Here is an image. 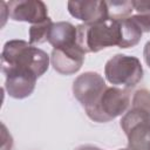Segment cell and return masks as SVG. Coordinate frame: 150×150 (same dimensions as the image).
<instances>
[{
    "label": "cell",
    "mask_w": 150,
    "mask_h": 150,
    "mask_svg": "<svg viewBox=\"0 0 150 150\" xmlns=\"http://www.w3.org/2000/svg\"><path fill=\"white\" fill-rule=\"evenodd\" d=\"M86 53L79 47L53 49L50 55V62L53 68L62 75H73L77 73L83 62Z\"/></svg>",
    "instance_id": "9c48e42d"
},
{
    "label": "cell",
    "mask_w": 150,
    "mask_h": 150,
    "mask_svg": "<svg viewBox=\"0 0 150 150\" xmlns=\"http://www.w3.org/2000/svg\"><path fill=\"white\" fill-rule=\"evenodd\" d=\"M52 19L45 21L42 23L32 25L29 28V43L30 45H40L47 41V34L52 26Z\"/></svg>",
    "instance_id": "5bb4252c"
},
{
    "label": "cell",
    "mask_w": 150,
    "mask_h": 150,
    "mask_svg": "<svg viewBox=\"0 0 150 150\" xmlns=\"http://www.w3.org/2000/svg\"><path fill=\"white\" fill-rule=\"evenodd\" d=\"M76 150H101V149L97 146H94V145H81Z\"/></svg>",
    "instance_id": "e0dca14e"
},
{
    "label": "cell",
    "mask_w": 150,
    "mask_h": 150,
    "mask_svg": "<svg viewBox=\"0 0 150 150\" xmlns=\"http://www.w3.org/2000/svg\"><path fill=\"white\" fill-rule=\"evenodd\" d=\"M77 46L87 53H97L107 47L122 45L121 20L108 19L96 23H82L76 26Z\"/></svg>",
    "instance_id": "3957f363"
},
{
    "label": "cell",
    "mask_w": 150,
    "mask_h": 150,
    "mask_svg": "<svg viewBox=\"0 0 150 150\" xmlns=\"http://www.w3.org/2000/svg\"><path fill=\"white\" fill-rule=\"evenodd\" d=\"M8 16L14 21H25L32 25L50 20L47 6L40 0H15L7 2Z\"/></svg>",
    "instance_id": "52a82bcc"
},
{
    "label": "cell",
    "mask_w": 150,
    "mask_h": 150,
    "mask_svg": "<svg viewBox=\"0 0 150 150\" xmlns=\"http://www.w3.org/2000/svg\"><path fill=\"white\" fill-rule=\"evenodd\" d=\"M48 54L23 40H9L1 52V70L5 75L39 79L49 68Z\"/></svg>",
    "instance_id": "6da1fadb"
},
{
    "label": "cell",
    "mask_w": 150,
    "mask_h": 150,
    "mask_svg": "<svg viewBox=\"0 0 150 150\" xmlns=\"http://www.w3.org/2000/svg\"><path fill=\"white\" fill-rule=\"evenodd\" d=\"M143 56H144V61L145 63L149 66L150 68V41H148L144 46V49H143Z\"/></svg>",
    "instance_id": "2e32d148"
},
{
    "label": "cell",
    "mask_w": 150,
    "mask_h": 150,
    "mask_svg": "<svg viewBox=\"0 0 150 150\" xmlns=\"http://www.w3.org/2000/svg\"><path fill=\"white\" fill-rule=\"evenodd\" d=\"M76 40H77L76 27L70 22H66V21L52 23L47 34V41L53 46V49L69 48L77 46Z\"/></svg>",
    "instance_id": "30bf717a"
},
{
    "label": "cell",
    "mask_w": 150,
    "mask_h": 150,
    "mask_svg": "<svg viewBox=\"0 0 150 150\" xmlns=\"http://www.w3.org/2000/svg\"><path fill=\"white\" fill-rule=\"evenodd\" d=\"M69 14L83 21L84 23H96L109 19L108 6L105 1H68L67 2Z\"/></svg>",
    "instance_id": "ba28073f"
},
{
    "label": "cell",
    "mask_w": 150,
    "mask_h": 150,
    "mask_svg": "<svg viewBox=\"0 0 150 150\" xmlns=\"http://www.w3.org/2000/svg\"><path fill=\"white\" fill-rule=\"evenodd\" d=\"M104 76L114 86L134 88L143 79V67L135 56L116 54L104 66Z\"/></svg>",
    "instance_id": "277c9868"
},
{
    "label": "cell",
    "mask_w": 150,
    "mask_h": 150,
    "mask_svg": "<svg viewBox=\"0 0 150 150\" xmlns=\"http://www.w3.org/2000/svg\"><path fill=\"white\" fill-rule=\"evenodd\" d=\"M107 87L104 79L100 74L87 71L75 79L73 83V94L87 111L97 103Z\"/></svg>",
    "instance_id": "8992f818"
},
{
    "label": "cell",
    "mask_w": 150,
    "mask_h": 150,
    "mask_svg": "<svg viewBox=\"0 0 150 150\" xmlns=\"http://www.w3.org/2000/svg\"><path fill=\"white\" fill-rule=\"evenodd\" d=\"M108 6L109 19L122 20L129 18L132 12L131 1H105Z\"/></svg>",
    "instance_id": "4fadbf2b"
},
{
    "label": "cell",
    "mask_w": 150,
    "mask_h": 150,
    "mask_svg": "<svg viewBox=\"0 0 150 150\" xmlns=\"http://www.w3.org/2000/svg\"><path fill=\"white\" fill-rule=\"evenodd\" d=\"M122 28V45L121 48H129L136 46L143 35V30L134 19V16H129L127 19L121 20Z\"/></svg>",
    "instance_id": "7c38bea8"
},
{
    "label": "cell",
    "mask_w": 150,
    "mask_h": 150,
    "mask_svg": "<svg viewBox=\"0 0 150 150\" xmlns=\"http://www.w3.org/2000/svg\"><path fill=\"white\" fill-rule=\"evenodd\" d=\"M121 128L130 150H150V91L139 89L132 97L131 108L121 118Z\"/></svg>",
    "instance_id": "7a4b0ae2"
},
{
    "label": "cell",
    "mask_w": 150,
    "mask_h": 150,
    "mask_svg": "<svg viewBox=\"0 0 150 150\" xmlns=\"http://www.w3.org/2000/svg\"><path fill=\"white\" fill-rule=\"evenodd\" d=\"M132 8L142 15H150V0H132Z\"/></svg>",
    "instance_id": "9a60e30c"
},
{
    "label": "cell",
    "mask_w": 150,
    "mask_h": 150,
    "mask_svg": "<svg viewBox=\"0 0 150 150\" xmlns=\"http://www.w3.org/2000/svg\"><path fill=\"white\" fill-rule=\"evenodd\" d=\"M130 104V94L127 89L107 87L97 103L86 111L87 116L97 123L109 122L121 116Z\"/></svg>",
    "instance_id": "5b68a950"
},
{
    "label": "cell",
    "mask_w": 150,
    "mask_h": 150,
    "mask_svg": "<svg viewBox=\"0 0 150 150\" xmlns=\"http://www.w3.org/2000/svg\"><path fill=\"white\" fill-rule=\"evenodd\" d=\"M120 150H130V149L128 148V149H120Z\"/></svg>",
    "instance_id": "ac0fdd59"
},
{
    "label": "cell",
    "mask_w": 150,
    "mask_h": 150,
    "mask_svg": "<svg viewBox=\"0 0 150 150\" xmlns=\"http://www.w3.org/2000/svg\"><path fill=\"white\" fill-rule=\"evenodd\" d=\"M5 77V89L7 94L11 97L18 100L28 97L34 91L38 80L34 77L21 75H6Z\"/></svg>",
    "instance_id": "8fae6325"
}]
</instances>
